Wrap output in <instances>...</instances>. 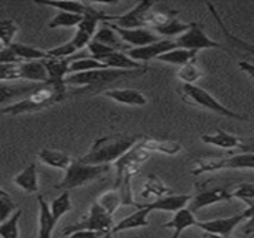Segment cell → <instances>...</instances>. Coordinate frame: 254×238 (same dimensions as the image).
<instances>
[{
	"instance_id": "1",
	"label": "cell",
	"mask_w": 254,
	"mask_h": 238,
	"mask_svg": "<svg viewBox=\"0 0 254 238\" xmlns=\"http://www.w3.org/2000/svg\"><path fill=\"white\" fill-rule=\"evenodd\" d=\"M143 136H112L103 137L94 142L92 148L86 155L79 158V162L91 165H110L119 161L127 152H129Z\"/></svg>"
},
{
	"instance_id": "2",
	"label": "cell",
	"mask_w": 254,
	"mask_h": 238,
	"mask_svg": "<svg viewBox=\"0 0 254 238\" xmlns=\"http://www.w3.org/2000/svg\"><path fill=\"white\" fill-rule=\"evenodd\" d=\"M146 72L147 69H143V70H116V69L92 70V72L68 75L64 82L65 85H74V86H88V88L103 86L106 83H112L124 78H135V76L144 75Z\"/></svg>"
},
{
	"instance_id": "3",
	"label": "cell",
	"mask_w": 254,
	"mask_h": 238,
	"mask_svg": "<svg viewBox=\"0 0 254 238\" xmlns=\"http://www.w3.org/2000/svg\"><path fill=\"white\" fill-rule=\"evenodd\" d=\"M180 94L186 103L204 107V109H207L213 113H217L220 116H226V118H232V119H238V121H247L249 119V116L237 113V112L231 110L229 107L223 106L208 91H205L204 88H201L198 85H183L180 89Z\"/></svg>"
},
{
	"instance_id": "4",
	"label": "cell",
	"mask_w": 254,
	"mask_h": 238,
	"mask_svg": "<svg viewBox=\"0 0 254 238\" xmlns=\"http://www.w3.org/2000/svg\"><path fill=\"white\" fill-rule=\"evenodd\" d=\"M110 165H91L79 162L77 159L65 170L64 179L55 185V189L60 191H71L94 182L95 179L101 177L103 174L109 173Z\"/></svg>"
},
{
	"instance_id": "5",
	"label": "cell",
	"mask_w": 254,
	"mask_h": 238,
	"mask_svg": "<svg viewBox=\"0 0 254 238\" xmlns=\"http://www.w3.org/2000/svg\"><path fill=\"white\" fill-rule=\"evenodd\" d=\"M115 227L113 216H110L98 203H94L88 212V215L77 224L67 227L64 230V236H70L74 231L80 230H89V231H110Z\"/></svg>"
},
{
	"instance_id": "6",
	"label": "cell",
	"mask_w": 254,
	"mask_h": 238,
	"mask_svg": "<svg viewBox=\"0 0 254 238\" xmlns=\"http://www.w3.org/2000/svg\"><path fill=\"white\" fill-rule=\"evenodd\" d=\"M153 6H155L153 1H140L124 15H119V16L109 15V19L106 24H112L115 27L127 28V30L144 28L147 25V18H149V13Z\"/></svg>"
},
{
	"instance_id": "7",
	"label": "cell",
	"mask_w": 254,
	"mask_h": 238,
	"mask_svg": "<svg viewBox=\"0 0 254 238\" xmlns=\"http://www.w3.org/2000/svg\"><path fill=\"white\" fill-rule=\"evenodd\" d=\"M177 48L189 49V51H201V49H213V48H220V43L213 40L205 34V31L195 22H190L189 28L180 34L176 40Z\"/></svg>"
},
{
	"instance_id": "8",
	"label": "cell",
	"mask_w": 254,
	"mask_h": 238,
	"mask_svg": "<svg viewBox=\"0 0 254 238\" xmlns=\"http://www.w3.org/2000/svg\"><path fill=\"white\" fill-rule=\"evenodd\" d=\"M177 48L176 42L171 40V39H161L155 43H150V45H146V46H141V48H131L127 51V55L137 61V63H141V61H149V60H158L162 54L171 51Z\"/></svg>"
},
{
	"instance_id": "9",
	"label": "cell",
	"mask_w": 254,
	"mask_h": 238,
	"mask_svg": "<svg viewBox=\"0 0 254 238\" xmlns=\"http://www.w3.org/2000/svg\"><path fill=\"white\" fill-rule=\"evenodd\" d=\"M247 222V218L244 213L232 215L229 218L222 219H213L205 222H198V228H201L205 234H214V236H232L237 227Z\"/></svg>"
},
{
	"instance_id": "10",
	"label": "cell",
	"mask_w": 254,
	"mask_h": 238,
	"mask_svg": "<svg viewBox=\"0 0 254 238\" xmlns=\"http://www.w3.org/2000/svg\"><path fill=\"white\" fill-rule=\"evenodd\" d=\"M232 200V194L231 191L225 189V188H216V189H207V191H201L195 195H192L188 209L192 213H196L205 207H210L213 204L217 203H225V201H231Z\"/></svg>"
},
{
	"instance_id": "11",
	"label": "cell",
	"mask_w": 254,
	"mask_h": 238,
	"mask_svg": "<svg viewBox=\"0 0 254 238\" xmlns=\"http://www.w3.org/2000/svg\"><path fill=\"white\" fill-rule=\"evenodd\" d=\"M109 27H112L119 39L127 43V45H131L134 48H141V46H146V45H150V43H155L159 39V36L153 31V30H149V28H132V30H127V28H119V27H115L112 24H107Z\"/></svg>"
},
{
	"instance_id": "12",
	"label": "cell",
	"mask_w": 254,
	"mask_h": 238,
	"mask_svg": "<svg viewBox=\"0 0 254 238\" xmlns=\"http://www.w3.org/2000/svg\"><path fill=\"white\" fill-rule=\"evenodd\" d=\"M192 195L189 194H180V195H164L156 198L152 203L147 204H138V207H146L149 209V212H168V213H176L182 209H185L189 201H190Z\"/></svg>"
},
{
	"instance_id": "13",
	"label": "cell",
	"mask_w": 254,
	"mask_h": 238,
	"mask_svg": "<svg viewBox=\"0 0 254 238\" xmlns=\"http://www.w3.org/2000/svg\"><path fill=\"white\" fill-rule=\"evenodd\" d=\"M104 97L119 103V104H125V106H146L147 104V98L144 97L143 92L137 91V89H131V88H115V89H107L103 92Z\"/></svg>"
},
{
	"instance_id": "14",
	"label": "cell",
	"mask_w": 254,
	"mask_h": 238,
	"mask_svg": "<svg viewBox=\"0 0 254 238\" xmlns=\"http://www.w3.org/2000/svg\"><path fill=\"white\" fill-rule=\"evenodd\" d=\"M196 225H198V221L195 218V213H192L188 207H185V209L176 212L174 216H173V219L168 221L167 224H164L162 227L164 228H170V230L174 231L171 238H180V236L186 230H189L192 227H196Z\"/></svg>"
},
{
	"instance_id": "15",
	"label": "cell",
	"mask_w": 254,
	"mask_h": 238,
	"mask_svg": "<svg viewBox=\"0 0 254 238\" xmlns=\"http://www.w3.org/2000/svg\"><path fill=\"white\" fill-rule=\"evenodd\" d=\"M97 61L103 63L107 69H116V70H143V69H147L141 63L131 60L127 55V52H122V51H115L112 54H107L106 57H103Z\"/></svg>"
},
{
	"instance_id": "16",
	"label": "cell",
	"mask_w": 254,
	"mask_h": 238,
	"mask_svg": "<svg viewBox=\"0 0 254 238\" xmlns=\"http://www.w3.org/2000/svg\"><path fill=\"white\" fill-rule=\"evenodd\" d=\"M149 209L146 207H140L135 213L127 216L125 219H122L119 224H116L112 228V234H119V233H125V231H131V230H137V228H146L149 227Z\"/></svg>"
},
{
	"instance_id": "17",
	"label": "cell",
	"mask_w": 254,
	"mask_h": 238,
	"mask_svg": "<svg viewBox=\"0 0 254 238\" xmlns=\"http://www.w3.org/2000/svg\"><path fill=\"white\" fill-rule=\"evenodd\" d=\"M37 203H39V236L37 238H52V233L55 230L57 222L43 195L37 194Z\"/></svg>"
},
{
	"instance_id": "18",
	"label": "cell",
	"mask_w": 254,
	"mask_h": 238,
	"mask_svg": "<svg viewBox=\"0 0 254 238\" xmlns=\"http://www.w3.org/2000/svg\"><path fill=\"white\" fill-rule=\"evenodd\" d=\"M201 140L207 145H211V146H216L220 149H237L244 142L240 137H237L228 131H223V130H217L213 134H202Z\"/></svg>"
},
{
	"instance_id": "19",
	"label": "cell",
	"mask_w": 254,
	"mask_h": 238,
	"mask_svg": "<svg viewBox=\"0 0 254 238\" xmlns=\"http://www.w3.org/2000/svg\"><path fill=\"white\" fill-rule=\"evenodd\" d=\"M13 185L22 189L27 194H39V179H37V168L36 164L27 165L21 173H18L12 179Z\"/></svg>"
},
{
	"instance_id": "20",
	"label": "cell",
	"mask_w": 254,
	"mask_h": 238,
	"mask_svg": "<svg viewBox=\"0 0 254 238\" xmlns=\"http://www.w3.org/2000/svg\"><path fill=\"white\" fill-rule=\"evenodd\" d=\"M39 159L45 165H49V167H54L58 170H64V171L74 162V159L70 155H67L65 152H61L57 149H48V148H45L39 152Z\"/></svg>"
},
{
	"instance_id": "21",
	"label": "cell",
	"mask_w": 254,
	"mask_h": 238,
	"mask_svg": "<svg viewBox=\"0 0 254 238\" xmlns=\"http://www.w3.org/2000/svg\"><path fill=\"white\" fill-rule=\"evenodd\" d=\"M140 146L144 148L146 151H149L150 154L158 152V154H164V155H170V157H174L183 151V148L179 142L156 140V139H146V137H143V140H140Z\"/></svg>"
},
{
	"instance_id": "22",
	"label": "cell",
	"mask_w": 254,
	"mask_h": 238,
	"mask_svg": "<svg viewBox=\"0 0 254 238\" xmlns=\"http://www.w3.org/2000/svg\"><path fill=\"white\" fill-rule=\"evenodd\" d=\"M21 79L42 85L48 80V72L42 61H27L19 64V80Z\"/></svg>"
},
{
	"instance_id": "23",
	"label": "cell",
	"mask_w": 254,
	"mask_h": 238,
	"mask_svg": "<svg viewBox=\"0 0 254 238\" xmlns=\"http://www.w3.org/2000/svg\"><path fill=\"white\" fill-rule=\"evenodd\" d=\"M220 171L222 170H254V154H235L228 158H220Z\"/></svg>"
},
{
	"instance_id": "24",
	"label": "cell",
	"mask_w": 254,
	"mask_h": 238,
	"mask_svg": "<svg viewBox=\"0 0 254 238\" xmlns=\"http://www.w3.org/2000/svg\"><path fill=\"white\" fill-rule=\"evenodd\" d=\"M198 52L196 51H189V49H183V48H174L165 54H162L158 60L161 63H167V64H173V66H186L192 61H195Z\"/></svg>"
},
{
	"instance_id": "25",
	"label": "cell",
	"mask_w": 254,
	"mask_h": 238,
	"mask_svg": "<svg viewBox=\"0 0 254 238\" xmlns=\"http://www.w3.org/2000/svg\"><path fill=\"white\" fill-rule=\"evenodd\" d=\"M9 48L16 55V58L19 61L21 60H25V63L27 61H43V60L48 58L46 51H42V49L34 48V46H28V45H22V43L12 42V45Z\"/></svg>"
},
{
	"instance_id": "26",
	"label": "cell",
	"mask_w": 254,
	"mask_h": 238,
	"mask_svg": "<svg viewBox=\"0 0 254 238\" xmlns=\"http://www.w3.org/2000/svg\"><path fill=\"white\" fill-rule=\"evenodd\" d=\"M92 40H97V42H100V43H103V45H106V46H109V48H113V49H116V51H122V49L125 48V45H124V42L119 39L118 33H116L112 27H109L107 24H106L104 27H101V28L94 34Z\"/></svg>"
},
{
	"instance_id": "27",
	"label": "cell",
	"mask_w": 254,
	"mask_h": 238,
	"mask_svg": "<svg viewBox=\"0 0 254 238\" xmlns=\"http://www.w3.org/2000/svg\"><path fill=\"white\" fill-rule=\"evenodd\" d=\"M49 209H51V213H52L55 222H58L65 213L71 212V210H73V204H71L68 191H63V194H61L60 197H57V198L51 203Z\"/></svg>"
},
{
	"instance_id": "28",
	"label": "cell",
	"mask_w": 254,
	"mask_h": 238,
	"mask_svg": "<svg viewBox=\"0 0 254 238\" xmlns=\"http://www.w3.org/2000/svg\"><path fill=\"white\" fill-rule=\"evenodd\" d=\"M82 15L77 13H68V12H60L57 13L48 24L49 28H73L77 27L82 22Z\"/></svg>"
},
{
	"instance_id": "29",
	"label": "cell",
	"mask_w": 254,
	"mask_h": 238,
	"mask_svg": "<svg viewBox=\"0 0 254 238\" xmlns=\"http://www.w3.org/2000/svg\"><path fill=\"white\" fill-rule=\"evenodd\" d=\"M97 203L110 215L113 216V213L124 204V198H122V194L121 191H109V192H104L98 197Z\"/></svg>"
},
{
	"instance_id": "30",
	"label": "cell",
	"mask_w": 254,
	"mask_h": 238,
	"mask_svg": "<svg viewBox=\"0 0 254 238\" xmlns=\"http://www.w3.org/2000/svg\"><path fill=\"white\" fill-rule=\"evenodd\" d=\"M189 25H190V22H182V21H179V19L174 16V18H171L168 22H165L164 25L153 28V31H155L156 34L167 36V37H173V36H177V37H179L180 34H183V33L189 28Z\"/></svg>"
},
{
	"instance_id": "31",
	"label": "cell",
	"mask_w": 254,
	"mask_h": 238,
	"mask_svg": "<svg viewBox=\"0 0 254 238\" xmlns=\"http://www.w3.org/2000/svg\"><path fill=\"white\" fill-rule=\"evenodd\" d=\"M202 75H204L202 70L196 66L195 61L186 66H182L177 72V78L183 85H195L202 78Z\"/></svg>"
},
{
	"instance_id": "32",
	"label": "cell",
	"mask_w": 254,
	"mask_h": 238,
	"mask_svg": "<svg viewBox=\"0 0 254 238\" xmlns=\"http://www.w3.org/2000/svg\"><path fill=\"white\" fill-rule=\"evenodd\" d=\"M22 210L16 209L1 225H0V237L1 238H19V219H21Z\"/></svg>"
},
{
	"instance_id": "33",
	"label": "cell",
	"mask_w": 254,
	"mask_h": 238,
	"mask_svg": "<svg viewBox=\"0 0 254 238\" xmlns=\"http://www.w3.org/2000/svg\"><path fill=\"white\" fill-rule=\"evenodd\" d=\"M37 4H43V6H48V7H55L58 9L60 12H68V13H77V15H83L85 12V7H86V3L83 1H36Z\"/></svg>"
},
{
	"instance_id": "34",
	"label": "cell",
	"mask_w": 254,
	"mask_h": 238,
	"mask_svg": "<svg viewBox=\"0 0 254 238\" xmlns=\"http://www.w3.org/2000/svg\"><path fill=\"white\" fill-rule=\"evenodd\" d=\"M107 69L103 63L97 61L95 58H77L74 61H71L70 64V70L68 75H74V73H83V72H92V70H104Z\"/></svg>"
},
{
	"instance_id": "35",
	"label": "cell",
	"mask_w": 254,
	"mask_h": 238,
	"mask_svg": "<svg viewBox=\"0 0 254 238\" xmlns=\"http://www.w3.org/2000/svg\"><path fill=\"white\" fill-rule=\"evenodd\" d=\"M16 210V206L13 203V200L10 198V195L0 188V225Z\"/></svg>"
},
{
	"instance_id": "36",
	"label": "cell",
	"mask_w": 254,
	"mask_h": 238,
	"mask_svg": "<svg viewBox=\"0 0 254 238\" xmlns=\"http://www.w3.org/2000/svg\"><path fill=\"white\" fill-rule=\"evenodd\" d=\"M232 200H241L247 204H252L254 201V183H241L234 191H231Z\"/></svg>"
},
{
	"instance_id": "37",
	"label": "cell",
	"mask_w": 254,
	"mask_h": 238,
	"mask_svg": "<svg viewBox=\"0 0 254 238\" xmlns=\"http://www.w3.org/2000/svg\"><path fill=\"white\" fill-rule=\"evenodd\" d=\"M16 25L13 21H7V19H0V36H1V45L4 48L12 45V40L15 37L16 33Z\"/></svg>"
},
{
	"instance_id": "38",
	"label": "cell",
	"mask_w": 254,
	"mask_h": 238,
	"mask_svg": "<svg viewBox=\"0 0 254 238\" xmlns=\"http://www.w3.org/2000/svg\"><path fill=\"white\" fill-rule=\"evenodd\" d=\"M146 192H143V197H147V195H150V194H153V195H156L158 198L159 197H164L170 189L158 179V177H150L149 179V182L146 183V189H144Z\"/></svg>"
},
{
	"instance_id": "39",
	"label": "cell",
	"mask_w": 254,
	"mask_h": 238,
	"mask_svg": "<svg viewBox=\"0 0 254 238\" xmlns=\"http://www.w3.org/2000/svg\"><path fill=\"white\" fill-rule=\"evenodd\" d=\"M76 51L77 49L74 48V45L68 40L64 45H60L57 48H52V49L46 51V54H48V58H70Z\"/></svg>"
},
{
	"instance_id": "40",
	"label": "cell",
	"mask_w": 254,
	"mask_h": 238,
	"mask_svg": "<svg viewBox=\"0 0 254 238\" xmlns=\"http://www.w3.org/2000/svg\"><path fill=\"white\" fill-rule=\"evenodd\" d=\"M0 79L4 82L19 80V64H0Z\"/></svg>"
},
{
	"instance_id": "41",
	"label": "cell",
	"mask_w": 254,
	"mask_h": 238,
	"mask_svg": "<svg viewBox=\"0 0 254 238\" xmlns=\"http://www.w3.org/2000/svg\"><path fill=\"white\" fill-rule=\"evenodd\" d=\"M86 48H88V51L92 54V58H95V60H100V58L106 57L107 54H112V52L116 51V49L109 48V46H106V45H103V43H100V42H97V40H91L89 45H88Z\"/></svg>"
},
{
	"instance_id": "42",
	"label": "cell",
	"mask_w": 254,
	"mask_h": 238,
	"mask_svg": "<svg viewBox=\"0 0 254 238\" xmlns=\"http://www.w3.org/2000/svg\"><path fill=\"white\" fill-rule=\"evenodd\" d=\"M112 236L110 231H89V230H80L71 233L68 238H109Z\"/></svg>"
},
{
	"instance_id": "43",
	"label": "cell",
	"mask_w": 254,
	"mask_h": 238,
	"mask_svg": "<svg viewBox=\"0 0 254 238\" xmlns=\"http://www.w3.org/2000/svg\"><path fill=\"white\" fill-rule=\"evenodd\" d=\"M247 218L246 227H244V234H252L254 233V201L252 204H249V207L243 212Z\"/></svg>"
},
{
	"instance_id": "44",
	"label": "cell",
	"mask_w": 254,
	"mask_h": 238,
	"mask_svg": "<svg viewBox=\"0 0 254 238\" xmlns=\"http://www.w3.org/2000/svg\"><path fill=\"white\" fill-rule=\"evenodd\" d=\"M0 64H21V61L7 46V48L0 49Z\"/></svg>"
},
{
	"instance_id": "45",
	"label": "cell",
	"mask_w": 254,
	"mask_h": 238,
	"mask_svg": "<svg viewBox=\"0 0 254 238\" xmlns=\"http://www.w3.org/2000/svg\"><path fill=\"white\" fill-rule=\"evenodd\" d=\"M240 67H241V70H244L249 76H252L254 79V64L252 63H247V61H240V64H238Z\"/></svg>"
},
{
	"instance_id": "46",
	"label": "cell",
	"mask_w": 254,
	"mask_h": 238,
	"mask_svg": "<svg viewBox=\"0 0 254 238\" xmlns=\"http://www.w3.org/2000/svg\"><path fill=\"white\" fill-rule=\"evenodd\" d=\"M241 152H244V154H254V140L252 142H243V145L238 148Z\"/></svg>"
},
{
	"instance_id": "47",
	"label": "cell",
	"mask_w": 254,
	"mask_h": 238,
	"mask_svg": "<svg viewBox=\"0 0 254 238\" xmlns=\"http://www.w3.org/2000/svg\"><path fill=\"white\" fill-rule=\"evenodd\" d=\"M205 238H234L232 236H214V234H205Z\"/></svg>"
},
{
	"instance_id": "48",
	"label": "cell",
	"mask_w": 254,
	"mask_h": 238,
	"mask_svg": "<svg viewBox=\"0 0 254 238\" xmlns=\"http://www.w3.org/2000/svg\"><path fill=\"white\" fill-rule=\"evenodd\" d=\"M3 107H4V106H3V103L0 101V119H1V116H3Z\"/></svg>"
}]
</instances>
